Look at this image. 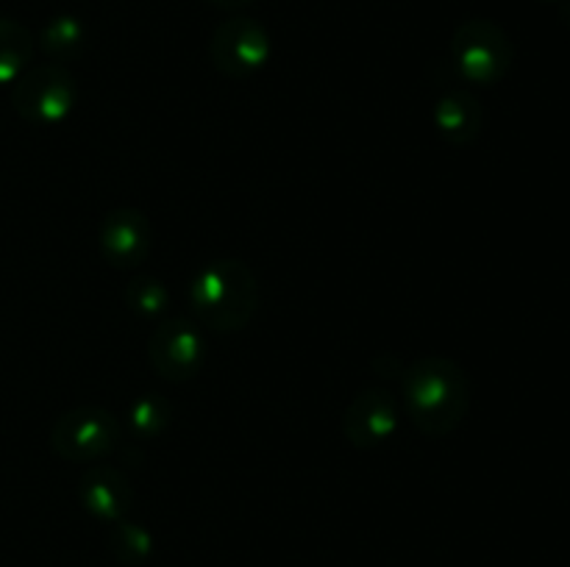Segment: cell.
Here are the masks:
<instances>
[{"instance_id":"15","label":"cell","mask_w":570,"mask_h":567,"mask_svg":"<svg viewBox=\"0 0 570 567\" xmlns=\"http://www.w3.org/2000/svg\"><path fill=\"white\" fill-rule=\"evenodd\" d=\"M109 550L122 565H142L154 554V537H150V531L145 526L122 517V520L111 523Z\"/></svg>"},{"instance_id":"14","label":"cell","mask_w":570,"mask_h":567,"mask_svg":"<svg viewBox=\"0 0 570 567\" xmlns=\"http://www.w3.org/2000/svg\"><path fill=\"white\" fill-rule=\"evenodd\" d=\"M128 428H131L134 439L145 442V439H156L165 434V428L173 420V404L159 392H145L131 400L126 411Z\"/></svg>"},{"instance_id":"13","label":"cell","mask_w":570,"mask_h":567,"mask_svg":"<svg viewBox=\"0 0 570 567\" xmlns=\"http://www.w3.org/2000/svg\"><path fill=\"white\" fill-rule=\"evenodd\" d=\"M37 44L48 59L61 64V61H70L81 53L83 44H87V28L76 14H56L53 20L45 22Z\"/></svg>"},{"instance_id":"3","label":"cell","mask_w":570,"mask_h":567,"mask_svg":"<svg viewBox=\"0 0 570 567\" xmlns=\"http://www.w3.org/2000/svg\"><path fill=\"white\" fill-rule=\"evenodd\" d=\"M451 61L468 83L493 87L512 70L515 44L499 22L471 17L451 33Z\"/></svg>"},{"instance_id":"6","label":"cell","mask_w":570,"mask_h":567,"mask_svg":"<svg viewBox=\"0 0 570 567\" xmlns=\"http://www.w3.org/2000/svg\"><path fill=\"white\" fill-rule=\"evenodd\" d=\"M271 53L273 42L267 28L245 14L223 20L209 39L212 67L232 81H243L265 70Z\"/></svg>"},{"instance_id":"5","label":"cell","mask_w":570,"mask_h":567,"mask_svg":"<svg viewBox=\"0 0 570 567\" xmlns=\"http://www.w3.org/2000/svg\"><path fill=\"white\" fill-rule=\"evenodd\" d=\"M122 445V422L115 411L104 406H76L56 417L50 428V448L65 461L106 459Z\"/></svg>"},{"instance_id":"11","label":"cell","mask_w":570,"mask_h":567,"mask_svg":"<svg viewBox=\"0 0 570 567\" xmlns=\"http://www.w3.org/2000/svg\"><path fill=\"white\" fill-rule=\"evenodd\" d=\"M434 128L449 145L465 148L479 139L484 128V109L468 89H449L434 103Z\"/></svg>"},{"instance_id":"4","label":"cell","mask_w":570,"mask_h":567,"mask_svg":"<svg viewBox=\"0 0 570 567\" xmlns=\"http://www.w3.org/2000/svg\"><path fill=\"white\" fill-rule=\"evenodd\" d=\"M78 100L76 76L59 61L33 64L11 87V106L31 126H59Z\"/></svg>"},{"instance_id":"9","label":"cell","mask_w":570,"mask_h":567,"mask_svg":"<svg viewBox=\"0 0 570 567\" xmlns=\"http://www.w3.org/2000/svg\"><path fill=\"white\" fill-rule=\"evenodd\" d=\"M401 406L393 392L382 387H367L348 404L343 415V437L354 448L371 450L387 442L399 428Z\"/></svg>"},{"instance_id":"16","label":"cell","mask_w":570,"mask_h":567,"mask_svg":"<svg viewBox=\"0 0 570 567\" xmlns=\"http://www.w3.org/2000/svg\"><path fill=\"white\" fill-rule=\"evenodd\" d=\"M122 300H126V306L134 315L156 320V317H161L167 311L170 289L156 276H134L128 278L126 289H122Z\"/></svg>"},{"instance_id":"8","label":"cell","mask_w":570,"mask_h":567,"mask_svg":"<svg viewBox=\"0 0 570 567\" xmlns=\"http://www.w3.org/2000/svg\"><path fill=\"white\" fill-rule=\"evenodd\" d=\"M98 248L106 265L115 270H137L154 248V228L145 211L120 206L104 215L98 226Z\"/></svg>"},{"instance_id":"18","label":"cell","mask_w":570,"mask_h":567,"mask_svg":"<svg viewBox=\"0 0 570 567\" xmlns=\"http://www.w3.org/2000/svg\"><path fill=\"white\" fill-rule=\"evenodd\" d=\"M560 3H562V9H560L562 20H566L568 26H570V0H560Z\"/></svg>"},{"instance_id":"7","label":"cell","mask_w":570,"mask_h":567,"mask_svg":"<svg viewBox=\"0 0 570 567\" xmlns=\"http://www.w3.org/2000/svg\"><path fill=\"white\" fill-rule=\"evenodd\" d=\"M148 359L156 376L173 384H187L204 370L206 342L200 328L184 317H170L150 331Z\"/></svg>"},{"instance_id":"2","label":"cell","mask_w":570,"mask_h":567,"mask_svg":"<svg viewBox=\"0 0 570 567\" xmlns=\"http://www.w3.org/2000/svg\"><path fill=\"white\" fill-rule=\"evenodd\" d=\"M187 295L195 320L217 334H234L248 328L262 298L254 270L234 256L200 265L189 278Z\"/></svg>"},{"instance_id":"10","label":"cell","mask_w":570,"mask_h":567,"mask_svg":"<svg viewBox=\"0 0 570 567\" xmlns=\"http://www.w3.org/2000/svg\"><path fill=\"white\" fill-rule=\"evenodd\" d=\"M78 498L95 520L117 523L131 509L134 489L117 467L106 465V461H92L78 481Z\"/></svg>"},{"instance_id":"12","label":"cell","mask_w":570,"mask_h":567,"mask_svg":"<svg viewBox=\"0 0 570 567\" xmlns=\"http://www.w3.org/2000/svg\"><path fill=\"white\" fill-rule=\"evenodd\" d=\"M37 37L22 22L0 17V87L14 83L31 67Z\"/></svg>"},{"instance_id":"17","label":"cell","mask_w":570,"mask_h":567,"mask_svg":"<svg viewBox=\"0 0 570 567\" xmlns=\"http://www.w3.org/2000/svg\"><path fill=\"white\" fill-rule=\"evenodd\" d=\"M206 3H212L215 9H223V11H239L245 9V6L254 3V0H206Z\"/></svg>"},{"instance_id":"1","label":"cell","mask_w":570,"mask_h":567,"mask_svg":"<svg viewBox=\"0 0 570 567\" xmlns=\"http://www.w3.org/2000/svg\"><path fill=\"white\" fill-rule=\"evenodd\" d=\"M406 417L426 437L456 431L471 409V381L454 359L423 356L401 372Z\"/></svg>"}]
</instances>
